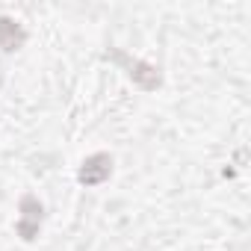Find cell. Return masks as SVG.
I'll use <instances>...</instances> for the list:
<instances>
[{
  "instance_id": "3957f363",
  "label": "cell",
  "mask_w": 251,
  "mask_h": 251,
  "mask_svg": "<svg viewBox=\"0 0 251 251\" xmlns=\"http://www.w3.org/2000/svg\"><path fill=\"white\" fill-rule=\"evenodd\" d=\"M109 175H112V157L109 154H92L89 160H83L77 180L83 186H100L103 180H109Z\"/></svg>"
},
{
  "instance_id": "7a4b0ae2",
  "label": "cell",
  "mask_w": 251,
  "mask_h": 251,
  "mask_svg": "<svg viewBox=\"0 0 251 251\" xmlns=\"http://www.w3.org/2000/svg\"><path fill=\"white\" fill-rule=\"evenodd\" d=\"M18 210H21V216H18V222H15V230H18L21 239L33 242V239L39 236V230H42L45 207H42V201H39L36 195H24L21 204H18Z\"/></svg>"
},
{
  "instance_id": "277c9868",
  "label": "cell",
  "mask_w": 251,
  "mask_h": 251,
  "mask_svg": "<svg viewBox=\"0 0 251 251\" xmlns=\"http://www.w3.org/2000/svg\"><path fill=\"white\" fill-rule=\"evenodd\" d=\"M27 42V30L15 21V18H0V48H3L6 53H12V50H18L21 45Z\"/></svg>"
},
{
  "instance_id": "6da1fadb",
  "label": "cell",
  "mask_w": 251,
  "mask_h": 251,
  "mask_svg": "<svg viewBox=\"0 0 251 251\" xmlns=\"http://www.w3.org/2000/svg\"><path fill=\"white\" fill-rule=\"evenodd\" d=\"M106 59L118 62L124 71H127V77H130L139 89H145V92H154V89L163 83V74H160V68H157V65L142 62V59H136V56H127L124 50H109V53H106Z\"/></svg>"
}]
</instances>
